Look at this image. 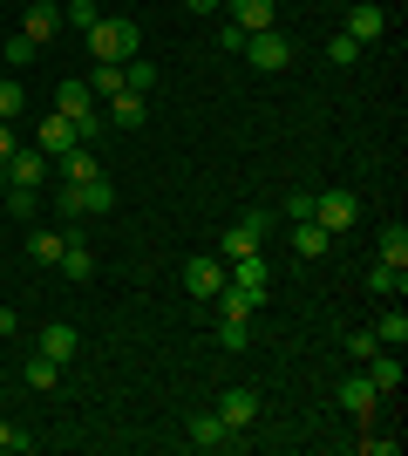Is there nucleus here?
I'll list each match as a JSON object with an SVG mask.
<instances>
[{
    "label": "nucleus",
    "mask_w": 408,
    "mask_h": 456,
    "mask_svg": "<svg viewBox=\"0 0 408 456\" xmlns=\"http://www.w3.org/2000/svg\"><path fill=\"white\" fill-rule=\"evenodd\" d=\"M61 20L89 35V28H96V20H102V7H96V0H68V7H61Z\"/></svg>",
    "instance_id": "30"
},
{
    "label": "nucleus",
    "mask_w": 408,
    "mask_h": 456,
    "mask_svg": "<svg viewBox=\"0 0 408 456\" xmlns=\"http://www.w3.org/2000/svg\"><path fill=\"white\" fill-rule=\"evenodd\" d=\"M266 232H272V211H245L238 225H225V239H218V259L232 266V259H245V252L266 246Z\"/></svg>",
    "instance_id": "3"
},
{
    "label": "nucleus",
    "mask_w": 408,
    "mask_h": 456,
    "mask_svg": "<svg viewBox=\"0 0 408 456\" xmlns=\"http://www.w3.org/2000/svg\"><path fill=\"white\" fill-rule=\"evenodd\" d=\"M28 61H41V48L28 35H7V69H28Z\"/></svg>",
    "instance_id": "34"
},
{
    "label": "nucleus",
    "mask_w": 408,
    "mask_h": 456,
    "mask_svg": "<svg viewBox=\"0 0 408 456\" xmlns=\"http://www.w3.org/2000/svg\"><path fill=\"white\" fill-rule=\"evenodd\" d=\"M368 286H374V293H381V300H402V293H408V266H395V259H381V266L368 273Z\"/></svg>",
    "instance_id": "23"
},
{
    "label": "nucleus",
    "mask_w": 408,
    "mask_h": 456,
    "mask_svg": "<svg viewBox=\"0 0 408 456\" xmlns=\"http://www.w3.org/2000/svg\"><path fill=\"white\" fill-rule=\"evenodd\" d=\"M48 171H55V157H48V151H14V157H7V184H41Z\"/></svg>",
    "instance_id": "17"
},
{
    "label": "nucleus",
    "mask_w": 408,
    "mask_h": 456,
    "mask_svg": "<svg viewBox=\"0 0 408 456\" xmlns=\"http://www.w3.org/2000/svg\"><path fill=\"white\" fill-rule=\"evenodd\" d=\"M218 48H225V55H238V48H245V28H232V20H225V28H218Z\"/></svg>",
    "instance_id": "40"
},
{
    "label": "nucleus",
    "mask_w": 408,
    "mask_h": 456,
    "mask_svg": "<svg viewBox=\"0 0 408 456\" xmlns=\"http://www.w3.org/2000/svg\"><path fill=\"white\" fill-rule=\"evenodd\" d=\"M286 218H292V225H300V218H313V191H292V198H286Z\"/></svg>",
    "instance_id": "39"
},
{
    "label": "nucleus",
    "mask_w": 408,
    "mask_h": 456,
    "mask_svg": "<svg viewBox=\"0 0 408 456\" xmlns=\"http://www.w3.org/2000/svg\"><path fill=\"white\" fill-rule=\"evenodd\" d=\"M123 89H136V95H150V89H156V61L130 55V61H123Z\"/></svg>",
    "instance_id": "26"
},
{
    "label": "nucleus",
    "mask_w": 408,
    "mask_h": 456,
    "mask_svg": "<svg viewBox=\"0 0 408 456\" xmlns=\"http://www.w3.org/2000/svg\"><path fill=\"white\" fill-rule=\"evenodd\" d=\"M76 347H82V334H76V327H68V321H61V327H41L35 354H48V362H55V368H68V362H76Z\"/></svg>",
    "instance_id": "13"
},
{
    "label": "nucleus",
    "mask_w": 408,
    "mask_h": 456,
    "mask_svg": "<svg viewBox=\"0 0 408 456\" xmlns=\"http://www.w3.org/2000/svg\"><path fill=\"white\" fill-rule=\"evenodd\" d=\"M374 402H381V395H374V381H368V375H348V381H340V416L368 422V416H374Z\"/></svg>",
    "instance_id": "14"
},
{
    "label": "nucleus",
    "mask_w": 408,
    "mask_h": 456,
    "mask_svg": "<svg viewBox=\"0 0 408 456\" xmlns=\"http://www.w3.org/2000/svg\"><path fill=\"white\" fill-rule=\"evenodd\" d=\"M136 41H143V35H136V20L102 14L96 28H89V55H96V61H130V55H136Z\"/></svg>",
    "instance_id": "2"
},
{
    "label": "nucleus",
    "mask_w": 408,
    "mask_h": 456,
    "mask_svg": "<svg viewBox=\"0 0 408 456\" xmlns=\"http://www.w3.org/2000/svg\"><path fill=\"white\" fill-rule=\"evenodd\" d=\"M14 157V123H0V164Z\"/></svg>",
    "instance_id": "42"
},
{
    "label": "nucleus",
    "mask_w": 408,
    "mask_h": 456,
    "mask_svg": "<svg viewBox=\"0 0 408 456\" xmlns=\"http://www.w3.org/2000/svg\"><path fill=\"white\" fill-rule=\"evenodd\" d=\"M143 116H150V95H136V89L109 95V123H116V130H143Z\"/></svg>",
    "instance_id": "16"
},
{
    "label": "nucleus",
    "mask_w": 408,
    "mask_h": 456,
    "mask_svg": "<svg viewBox=\"0 0 408 456\" xmlns=\"http://www.w3.org/2000/svg\"><path fill=\"white\" fill-rule=\"evenodd\" d=\"M14 327H20V321H14V306H0V341H7V334H14Z\"/></svg>",
    "instance_id": "43"
},
{
    "label": "nucleus",
    "mask_w": 408,
    "mask_h": 456,
    "mask_svg": "<svg viewBox=\"0 0 408 456\" xmlns=\"http://www.w3.org/2000/svg\"><path fill=\"white\" fill-rule=\"evenodd\" d=\"M116 211V184L89 177V184H61L55 191V218H109Z\"/></svg>",
    "instance_id": "1"
},
{
    "label": "nucleus",
    "mask_w": 408,
    "mask_h": 456,
    "mask_svg": "<svg viewBox=\"0 0 408 456\" xmlns=\"http://www.w3.org/2000/svg\"><path fill=\"white\" fill-rule=\"evenodd\" d=\"M55 110H61V116H96V89H89V76H61Z\"/></svg>",
    "instance_id": "15"
},
{
    "label": "nucleus",
    "mask_w": 408,
    "mask_h": 456,
    "mask_svg": "<svg viewBox=\"0 0 408 456\" xmlns=\"http://www.w3.org/2000/svg\"><path fill=\"white\" fill-rule=\"evenodd\" d=\"M20 381H28V388H55V381H61V368L48 362V354H35V362L20 368Z\"/></svg>",
    "instance_id": "29"
},
{
    "label": "nucleus",
    "mask_w": 408,
    "mask_h": 456,
    "mask_svg": "<svg viewBox=\"0 0 408 456\" xmlns=\"http://www.w3.org/2000/svg\"><path fill=\"white\" fill-rule=\"evenodd\" d=\"M61 273H68V280H96V252H89V239H76V232H68V239H61V259H55Z\"/></svg>",
    "instance_id": "18"
},
{
    "label": "nucleus",
    "mask_w": 408,
    "mask_h": 456,
    "mask_svg": "<svg viewBox=\"0 0 408 456\" xmlns=\"http://www.w3.org/2000/svg\"><path fill=\"white\" fill-rule=\"evenodd\" d=\"M7 211H14V218H35V211H41L35 184H7Z\"/></svg>",
    "instance_id": "33"
},
{
    "label": "nucleus",
    "mask_w": 408,
    "mask_h": 456,
    "mask_svg": "<svg viewBox=\"0 0 408 456\" xmlns=\"http://www.w3.org/2000/svg\"><path fill=\"white\" fill-rule=\"evenodd\" d=\"M0 450H35V436H20V429H14V422H7V416H0Z\"/></svg>",
    "instance_id": "38"
},
{
    "label": "nucleus",
    "mask_w": 408,
    "mask_h": 456,
    "mask_svg": "<svg viewBox=\"0 0 408 456\" xmlns=\"http://www.w3.org/2000/svg\"><path fill=\"white\" fill-rule=\"evenodd\" d=\"M361 456H395V436H361Z\"/></svg>",
    "instance_id": "41"
},
{
    "label": "nucleus",
    "mask_w": 408,
    "mask_h": 456,
    "mask_svg": "<svg viewBox=\"0 0 408 456\" xmlns=\"http://www.w3.org/2000/svg\"><path fill=\"white\" fill-rule=\"evenodd\" d=\"M184 436H191V450H245V429H232V422L218 416H191L184 422Z\"/></svg>",
    "instance_id": "4"
},
{
    "label": "nucleus",
    "mask_w": 408,
    "mask_h": 456,
    "mask_svg": "<svg viewBox=\"0 0 408 456\" xmlns=\"http://www.w3.org/2000/svg\"><path fill=\"white\" fill-rule=\"evenodd\" d=\"M232 7V28H245V35H259V28H272L279 20V7L272 0H225Z\"/></svg>",
    "instance_id": "21"
},
{
    "label": "nucleus",
    "mask_w": 408,
    "mask_h": 456,
    "mask_svg": "<svg viewBox=\"0 0 408 456\" xmlns=\"http://www.w3.org/2000/svg\"><path fill=\"white\" fill-rule=\"evenodd\" d=\"M218 416L232 422V429H252V422H259V388H245V381L225 388V395H218Z\"/></svg>",
    "instance_id": "11"
},
{
    "label": "nucleus",
    "mask_w": 408,
    "mask_h": 456,
    "mask_svg": "<svg viewBox=\"0 0 408 456\" xmlns=\"http://www.w3.org/2000/svg\"><path fill=\"white\" fill-rule=\"evenodd\" d=\"M20 35L35 41V48H48V41L61 35V7H55V0H35V7L20 14Z\"/></svg>",
    "instance_id": "9"
},
{
    "label": "nucleus",
    "mask_w": 408,
    "mask_h": 456,
    "mask_svg": "<svg viewBox=\"0 0 408 456\" xmlns=\"http://www.w3.org/2000/svg\"><path fill=\"white\" fill-rule=\"evenodd\" d=\"M381 259L408 266V225H402V218H388V225H381Z\"/></svg>",
    "instance_id": "27"
},
{
    "label": "nucleus",
    "mask_w": 408,
    "mask_h": 456,
    "mask_svg": "<svg viewBox=\"0 0 408 456\" xmlns=\"http://www.w3.org/2000/svg\"><path fill=\"white\" fill-rule=\"evenodd\" d=\"M238 55L252 61V69H286V61H292V41L279 35V28H259V35H245V48H238Z\"/></svg>",
    "instance_id": "6"
},
{
    "label": "nucleus",
    "mask_w": 408,
    "mask_h": 456,
    "mask_svg": "<svg viewBox=\"0 0 408 456\" xmlns=\"http://www.w3.org/2000/svg\"><path fill=\"white\" fill-rule=\"evenodd\" d=\"M374 341H381V347H408V314H402V300L374 321Z\"/></svg>",
    "instance_id": "24"
},
{
    "label": "nucleus",
    "mask_w": 408,
    "mask_h": 456,
    "mask_svg": "<svg viewBox=\"0 0 408 456\" xmlns=\"http://www.w3.org/2000/svg\"><path fill=\"white\" fill-rule=\"evenodd\" d=\"M218 286H225V259H218V252H197V259H184V293H191V300H212Z\"/></svg>",
    "instance_id": "7"
},
{
    "label": "nucleus",
    "mask_w": 408,
    "mask_h": 456,
    "mask_svg": "<svg viewBox=\"0 0 408 456\" xmlns=\"http://www.w3.org/2000/svg\"><path fill=\"white\" fill-rule=\"evenodd\" d=\"M28 259H35V266H55L61 259V232H48V225L28 232Z\"/></svg>",
    "instance_id": "25"
},
{
    "label": "nucleus",
    "mask_w": 408,
    "mask_h": 456,
    "mask_svg": "<svg viewBox=\"0 0 408 456\" xmlns=\"http://www.w3.org/2000/svg\"><path fill=\"white\" fill-rule=\"evenodd\" d=\"M225 280L266 300V293H272V266H266V252H245V259H232V266H225Z\"/></svg>",
    "instance_id": "8"
},
{
    "label": "nucleus",
    "mask_w": 408,
    "mask_h": 456,
    "mask_svg": "<svg viewBox=\"0 0 408 456\" xmlns=\"http://www.w3.org/2000/svg\"><path fill=\"white\" fill-rule=\"evenodd\" d=\"M245 341H252V327H245V321H225V327H218V347H225V354H238Z\"/></svg>",
    "instance_id": "35"
},
{
    "label": "nucleus",
    "mask_w": 408,
    "mask_h": 456,
    "mask_svg": "<svg viewBox=\"0 0 408 456\" xmlns=\"http://www.w3.org/2000/svg\"><path fill=\"white\" fill-rule=\"evenodd\" d=\"M340 347H348L354 362H368V354H374L381 341H374V327H348V334H340Z\"/></svg>",
    "instance_id": "32"
},
{
    "label": "nucleus",
    "mask_w": 408,
    "mask_h": 456,
    "mask_svg": "<svg viewBox=\"0 0 408 456\" xmlns=\"http://www.w3.org/2000/svg\"><path fill=\"white\" fill-rule=\"evenodd\" d=\"M102 130H109V116H76V143H96Z\"/></svg>",
    "instance_id": "37"
},
{
    "label": "nucleus",
    "mask_w": 408,
    "mask_h": 456,
    "mask_svg": "<svg viewBox=\"0 0 408 456\" xmlns=\"http://www.w3.org/2000/svg\"><path fill=\"white\" fill-rule=\"evenodd\" d=\"M0 381H7V362H0Z\"/></svg>",
    "instance_id": "45"
},
{
    "label": "nucleus",
    "mask_w": 408,
    "mask_h": 456,
    "mask_svg": "<svg viewBox=\"0 0 408 456\" xmlns=\"http://www.w3.org/2000/svg\"><path fill=\"white\" fill-rule=\"evenodd\" d=\"M381 28H388V14H381L374 0H354V7H348V28H340V35L368 48V41H381Z\"/></svg>",
    "instance_id": "10"
},
{
    "label": "nucleus",
    "mask_w": 408,
    "mask_h": 456,
    "mask_svg": "<svg viewBox=\"0 0 408 456\" xmlns=\"http://www.w3.org/2000/svg\"><path fill=\"white\" fill-rule=\"evenodd\" d=\"M327 246H333L327 225H313V218H300V225H292V252H300V259H327Z\"/></svg>",
    "instance_id": "22"
},
{
    "label": "nucleus",
    "mask_w": 408,
    "mask_h": 456,
    "mask_svg": "<svg viewBox=\"0 0 408 456\" xmlns=\"http://www.w3.org/2000/svg\"><path fill=\"white\" fill-rule=\"evenodd\" d=\"M184 7H191V14H218V7H225V0H184Z\"/></svg>",
    "instance_id": "44"
},
{
    "label": "nucleus",
    "mask_w": 408,
    "mask_h": 456,
    "mask_svg": "<svg viewBox=\"0 0 408 456\" xmlns=\"http://www.w3.org/2000/svg\"><path fill=\"white\" fill-rule=\"evenodd\" d=\"M35 151H48V157H61V151H76V116H41V130H35Z\"/></svg>",
    "instance_id": "12"
},
{
    "label": "nucleus",
    "mask_w": 408,
    "mask_h": 456,
    "mask_svg": "<svg viewBox=\"0 0 408 456\" xmlns=\"http://www.w3.org/2000/svg\"><path fill=\"white\" fill-rule=\"evenodd\" d=\"M212 300H218V314H225V321H252L259 306H266V300H259V293H245V286H232V280L218 286Z\"/></svg>",
    "instance_id": "19"
},
{
    "label": "nucleus",
    "mask_w": 408,
    "mask_h": 456,
    "mask_svg": "<svg viewBox=\"0 0 408 456\" xmlns=\"http://www.w3.org/2000/svg\"><path fill=\"white\" fill-rule=\"evenodd\" d=\"M327 55H333V69H354V61H361V41L333 35V41H327Z\"/></svg>",
    "instance_id": "36"
},
{
    "label": "nucleus",
    "mask_w": 408,
    "mask_h": 456,
    "mask_svg": "<svg viewBox=\"0 0 408 456\" xmlns=\"http://www.w3.org/2000/svg\"><path fill=\"white\" fill-rule=\"evenodd\" d=\"M89 89H96V102H109V95L123 89V61H96V76H89Z\"/></svg>",
    "instance_id": "28"
},
{
    "label": "nucleus",
    "mask_w": 408,
    "mask_h": 456,
    "mask_svg": "<svg viewBox=\"0 0 408 456\" xmlns=\"http://www.w3.org/2000/svg\"><path fill=\"white\" fill-rule=\"evenodd\" d=\"M354 218H361V198H354V191H313V225H327V232H348Z\"/></svg>",
    "instance_id": "5"
},
{
    "label": "nucleus",
    "mask_w": 408,
    "mask_h": 456,
    "mask_svg": "<svg viewBox=\"0 0 408 456\" xmlns=\"http://www.w3.org/2000/svg\"><path fill=\"white\" fill-rule=\"evenodd\" d=\"M55 164H61V184H89V177H102V164H96V151H89V143L61 151Z\"/></svg>",
    "instance_id": "20"
},
{
    "label": "nucleus",
    "mask_w": 408,
    "mask_h": 456,
    "mask_svg": "<svg viewBox=\"0 0 408 456\" xmlns=\"http://www.w3.org/2000/svg\"><path fill=\"white\" fill-rule=\"evenodd\" d=\"M20 110H28V89H20V82L7 76V82H0V123H14Z\"/></svg>",
    "instance_id": "31"
}]
</instances>
